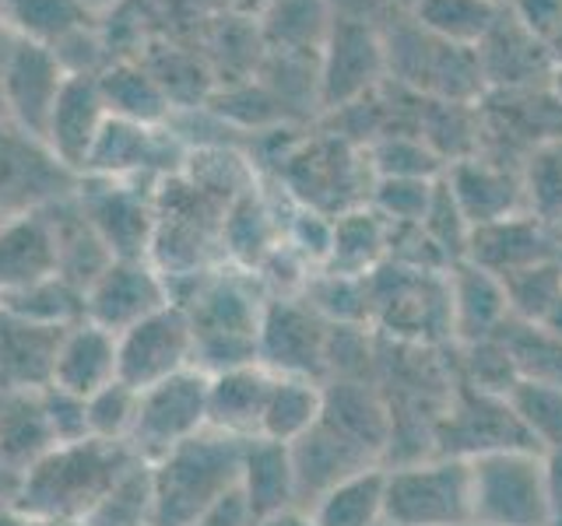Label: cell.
Instances as JSON below:
<instances>
[{"mask_svg": "<svg viewBox=\"0 0 562 526\" xmlns=\"http://www.w3.org/2000/svg\"><path fill=\"white\" fill-rule=\"evenodd\" d=\"M134 460L137 453L127 443L85 438V443L53 446L22 473L11 513L85 523Z\"/></svg>", "mask_w": 562, "mask_h": 526, "instance_id": "1", "label": "cell"}, {"mask_svg": "<svg viewBox=\"0 0 562 526\" xmlns=\"http://www.w3.org/2000/svg\"><path fill=\"white\" fill-rule=\"evenodd\" d=\"M246 438L204 428L151 464L155 526H193L222 491L239 484Z\"/></svg>", "mask_w": 562, "mask_h": 526, "instance_id": "2", "label": "cell"}, {"mask_svg": "<svg viewBox=\"0 0 562 526\" xmlns=\"http://www.w3.org/2000/svg\"><path fill=\"white\" fill-rule=\"evenodd\" d=\"M386 49V78H397L422 99L471 102L485 92L474 49L450 46L422 32L412 18H394L380 28Z\"/></svg>", "mask_w": 562, "mask_h": 526, "instance_id": "3", "label": "cell"}, {"mask_svg": "<svg viewBox=\"0 0 562 526\" xmlns=\"http://www.w3.org/2000/svg\"><path fill=\"white\" fill-rule=\"evenodd\" d=\"M471 523L549 526L544 453L492 449L471 456Z\"/></svg>", "mask_w": 562, "mask_h": 526, "instance_id": "4", "label": "cell"}, {"mask_svg": "<svg viewBox=\"0 0 562 526\" xmlns=\"http://www.w3.org/2000/svg\"><path fill=\"white\" fill-rule=\"evenodd\" d=\"M471 523V464L443 456L386 470V526H464Z\"/></svg>", "mask_w": 562, "mask_h": 526, "instance_id": "5", "label": "cell"}, {"mask_svg": "<svg viewBox=\"0 0 562 526\" xmlns=\"http://www.w3.org/2000/svg\"><path fill=\"white\" fill-rule=\"evenodd\" d=\"M207 382L211 376L190 365L183 373L140 390L131 435V449L140 460L155 464L158 456L207 428Z\"/></svg>", "mask_w": 562, "mask_h": 526, "instance_id": "6", "label": "cell"}, {"mask_svg": "<svg viewBox=\"0 0 562 526\" xmlns=\"http://www.w3.org/2000/svg\"><path fill=\"white\" fill-rule=\"evenodd\" d=\"M75 201L113 260H148L155 236V193H140V180L81 175Z\"/></svg>", "mask_w": 562, "mask_h": 526, "instance_id": "7", "label": "cell"}, {"mask_svg": "<svg viewBox=\"0 0 562 526\" xmlns=\"http://www.w3.org/2000/svg\"><path fill=\"white\" fill-rule=\"evenodd\" d=\"M78 172H70L46 140L4 123L0 127V215H22V210L49 207L75 197Z\"/></svg>", "mask_w": 562, "mask_h": 526, "instance_id": "8", "label": "cell"}, {"mask_svg": "<svg viewBox=\"0 0 562 526\" xmlns=\"http://www.w3.org/2000/svg\"><path fill=\"white\" fill-rule=\"evenodd\" d=\"M67 78L70 75L49 46H40L11 32L4 70H0V99H4V113L11 127L43 140L49 113L57 105Z\"/></svg>", "mask_w": 562, "mask_h": 526, "instance_id": "9", "label": "cell"}, {"mask_svg": "<svg viewBox=\"0 0 562 526\" xmlns=\"http://www.w3.org/2000/svg\"><path fill=\"white\" fill-rule=\"evenodd\" d=\"M120 379L134 390L162 382L193 365V323L187 309L162 306L116 338Z\"/></svg>", "mask_w": 562, "mask_h": 526, "instance_id": "10", "label": "cell"}, {"mask_svg": "<svg viewBox=\"0 0 562 526\" xmlns=\"http://www.w3.org/2000/svg\"><path fill=\"white\" fill-rule=\"evenodd\" d=\"M386 78V49L380 28L334 18L330 35L321 49V105L345 110V105L376 92Z\"/></svg>", "mask_w": 562, "mask_h": 526, "instance_id": "11", "label": "cell"}, {"mask_svg": "<svg viewBox=\"0 0 562 526\" xmlns=\"http://www.w3.org/2000/svg\"><path fill=\"white\" fill-rule=\"evenodd\" d=\"M162 306H169V285L151 260H113L85 291V320L116 338Z\"/></svg>", "mask_w": 562, "mask_h": 526, "instance_id": "12", "label": "cell"}, {"mask_svg": "<svg viewBox=\"0 0 562 526\" xmlns=\"http://www.w3.org/2000/svg\"><path fill=\"white\" fill-rule=\"evenodd\" d=\"M327 333L316 309H303L281 298L260 316L257 330V362L278 376L313 379L327 365Z\"/></svg>", "mask_w": 562, "mask_h": 526, "instance_id": "13", "label": "cell"}, {"mask_svg": "<svg viewBox=\"0 0 562 526\" xmlns=\"http://www.w3.org/2000/svg\"><path fill=\"white\" fill-rule=\"evenodd\" d=\"M559 256H562V232L552 225H544L541 218L527 215V210L471 228L468 253H464V260H471L474 267H482L496 277L517 274L524 267L549 263Z\"/></svg>", "mask_w": 562, "mask_h": 526, "instance_id": "14", "label": "cell"}, {"mask_svg": "<svg viewBox=\"0 0 562 526\" xmlns=\"http://www.w3.org/2000/svg\"><path fill=\"white\" fill-rule=\"evenodd\" d=\"M479 70L485 81V92H517V88H544L552 84L555 57L552 46L535 39L531 32H524L514 18L506 14L485 35V43L474 49Z\"/></svg>", "mask_w": 562, "mask_h": 526, "instance_id": "15", "label": "cell"}, {"mask_svg": "<svg viewBox=\"0 0 562 526\" xmlns=\"http://www.w3.org/2000/svg\"><path fill=\"white\" fill-rule=\"evenodd\" d=\"M60 274L57 228L49 207L22 210L0 221V298Z\"/></svg>", "mask_w": 562, "mask_h": 526, "instance_id": "16", "label": "cell"}, {"mask_svg": "<svg viewBox=\"0 0 562 526\" xmlns=\"http://www.w3.org/2000/svg\"><path fill=\"white\" fill-rule=\"evenodd\" d=\"M105 119H110V110L99 92V75H70L49 113L43 140L70 172L81 175Z\"/></svg>", "mask_w": 562, "mask_h": 526, "instance_id": "17", "label": "cell"}, {"mask_svg": "<svg viewBox=\"0 0 562 526\" xmlns=\"http://www.w3.org/2000/svg\"><path fill=\"white\" fill-rule=\"evenodd\" d=\"M67 327H43L0 306V397L43 393Z\"/></svg>", "mask_w": 562, "mask_h": 526, "instance_id": "18", "label": "cell"}, {"mask_svg": "<svg viewBox=\"0 0 562 526\" xmlns=\"http://www.w3.org/2000/svg\"><path fill=\"white\" fill-rule=\"evenodd\" d=\"M443 180L471 228L520 215L524 210L520 172H509L499 162H488V158L471 155L464 162H453L447 165Z\"/></svg>", "mask_w": 562, "mask_h": 526, "instance_id": "19", "label": "cell"}, {"mask_svg": "<svg viewBox=\"0 0 562 526\" xmlns=\"http://www.w3.org/2000/svg\"><path fill=\"white\" fill-rule=\"evenodd\" d=\"M120 379V355H116V333L102 330L95 323H75L64 330V341L53 362V382L64 393L92 397L102 386Z\"/></svg>", "mask_w": 562, "mask_h": 526, "instance_id": "20", "label": "cell"}, {"mask_svg": "<svg viewBox=\"0 0 562 526\" xmlns=\"http://www.w3.org/2000/svg\"><path fill=\"white\" fill-rule=\"evenodd\" d=\"M274 373L260 362L228 368V373L211 376L207 382V428L236 435V438H257L263 408H268Z\"/></svg>", "mask_w": 562, "mask_h": 526, "instance_id": "21", "label": "cell"}, {"mask_svg": "<svg viewBox=\"0 0 562 526\" xmlns=\"http://www.w3.org/2000/svg\"><path fill=\"white\" fill-rule=\"evenodd\" d=\"M447 291H450V323L464 344L496 338V330L509 320L503 281L496 274L474 267L471 260L450 263Z\"/></svg>", "mask_w": 562, "mask_h": 526, "instance_id": "22", "label": "cell"}, {"mask_svg": "<svg viewBox=\"0 0 562 526\" xmlns=\"http://www.w3.org/2000/svg\"><path fill=\"white\" fill-rule=\"evenodd\" d=\"M239 488L254 508V519L295 508L299 484H295V464H292L289 443H274V438H246Z\"/></svg>", "mask_w": 562, "mask_h": 526, "instance_id": "23", "label": "cell"}, {"mask_svg": "<svg viewBox=\"0 0 562 526\" xmlns=\"http://www.w3.org/2000/svg\"><path fill=\"white\" fill-rule=\"evenodd\" d=\"M316 526H383L386 523V470L366 467L330 484L306 505Z\"/></svg>", "mask_w": 562, "mask_h": 526, "instance_id": "24", "label": "cell"}, {"mask_svg": "<svg viewBox=\"0 0 562 526\" xmlns=\"http://www.w3.org/2000/svg\"><path fill=\"white\" fill-rule=\"evenodd\" d=\"M99 92L110 116L145 123V127H166L172 116V102L162 92V84L155 81V75L145 64L134 60H116L105 64L99 75Z\"/></svg>", "mask_w": 562, "mask_h": 526, "instance_id": "25", "label": "cell"}, {"mask_svg": "<svg viewBox=\"0 0 562 526\" xmlns=\"http://www.w3.org/2000/svg\"><path fill=\"white\" fill-rule=\"evenodd\" d=\"M334 25L327 0H268L260 11V43L268 53H321Z\"/></svg>", "mask_w": 562, "mask_h": 526, "instance_id": "26", "label": "cell"}, {"mask_svg": "<svg viewBox=\"0 0 562 526\" xmlns=\"http://www.w3.org/2000/svg\"><path fill=\"white\" fill-rule=\"evenodd\" d=\"M408 18L422 32L450 46L479 49L503 18V4L496 0H415Z\"/></svg>", "mask_w": 562, "mask_h": 526, "instance_id": "27", "label": "cell"}, {"mask_svg": "<svg viewBox=\"0 0 562 526\" xmlns=\"http://www.w3.org/2000/svg\"><path fill=\"white\" fill-rule=\"evenodd\" d=\"M321 414H324V390L316 386V379L274 373L257 438H274V443L292 446L295 438H303L321 421Z\"/></svg>", "mask_w": 562, "mask_h": 526, "instance_id": "28", "label": "cell"}, {"mask_svg": "<svg viewBox=\"0 0 562 526\" xmlns=\"http://www.w3.org/2000/svg\"><path fill=\"white\" fill-rule=\"evenodd\" d=\"M53 449V435L46 425L40 393H11L0 397V464L22 473Z\"/></svg>", "mask_w": 562, "mask_h": 526, "instance_id": "29", "label": "cell"}, {"mask_svg": "<svg viewBox=\"0 0 562 526\" xmlns=\"http://www.w3.org/2000/svg\"><path fill=\"white\" fill-rule=\"evenodd\" d=\"M386 239V221L376 215L373 207L369 210H345V215L334 221L330 228V274H348L359 277L366 271L376 267V256L383 253Z\"/></svg>", "mask_w": 562, "mask_h": 526, "instance_id": "30", "label": "cell"}, {"mask_svg": "<svg viewBox=\"0 0 562 526\" xmlns=\"http://www.w3.org/2000/svg\"><path fill=\"white\" fill-rule=\"evenodd\" d=\"M524 210L562 232V137L535 145L520 162Z\"/></svg>", "mask_w": 562, "mask_h": 526, "instance_id": "31", "label": "cell"}, {"mask_svg": "<svg viewBox=\"0 0 562 526\" xmlns=\"http://www.w3.org/2000/svg\"><path fill=\"white\" fill-rule=\"evenodd\" d=\"M88 14L78 0H4V22L14 35L40 46H57L67 35L88 28Z\"/></svg>", "mask_w": 562, "mask_h": 526, "instance_id": "32", "label": "cell"}, {"mask_svg": "<svg viewBox=\"0 0 562 526\" xmlns=\"http://www.w3.org/2000/svg\"><path fill=\"white\" fill-rule=\"evenodd\" d=\"M85 526H155V481L151 464L137 460L105 491Z\"/></svg>", "mask_w": 562, "mask_h": 526, "instance_id": "33", "label": "cell"}, {"mask_svg": "<svg viewBox=\"0 0 562 526\" xmlns=\"http://www.w3.org/2000/svg\"><path fill=\"white\" fill-rule=\"evenodd\" d=\"M506 403L517 414L527 438L541 446V453L562 449V386L520 379L506 393Z\"/></svg>", "mask_w": 562, "mask_h": 526, "instance_id": "34", "label": "cell"}, {"mask_svg": "<svg viewBox=\"0 0 562 526\" xmlns=\"http://www.w3.org/2000/svg\"><path fill=\"white\" fill-rule=\"evenodd\" d=\"M0 306L11 309L14 316H22V320L43 323V327H75L85 320V291L67 285L60 274L25 291L4 295Z\"/></svg>", "mask_w": 562, "mask_h": 526, "instance_id": "35", "label": "cell"}, {"mask_svg": "<svg viewBox=\"0 0 562 526\" xmlns=\"http://www.w3.org/2000/svg\"><path fill=\"white\" fill-rule=\"evenodd\" d=\"M499 281L506 288L509 316L520 320V323H535L538 327L562 298V267H559V260L535 263V267H524V271L506 274Z\"/></svg>", "mask_w": 562, "mask_h": 526, "instance_id": "36", "label": "cell"}, {"mask_svg": "<svg viewBox=\"0 0 562 526\" xmlns=\"http://www.w3.org/2000/svg\"><path fill=\"white\" fill-rule=\"evenodd\" d=\"M369 155L376 180H439L447 172L443 158L418 134H383Z\"/></svg>", "mask_w": 562, "mask_h": 526, "instance_id": "37", "label": "cell"}, {"mask_svg": "<svg viewBox=\"0 0 562 526\" xmlns=\"http://www.w3.org/2000/svg\"><path fill=\"white\" fill-rule=\"evenodd\" d=\"M137 403H140V390H134V386H127L123 379L102 386L99 393L88 397V435L102 438V443L131 446Z\"/></svg>", "mask_w": 562, "mask_h": 526, "instance_id": "38", "label": "cell"}, {"mask_svg": "<svg viewBox=\"0 0 562 526\" xmlns=\"http://www.w3.org/2000/svg\"><path fill=\"white\" fill-rule=\"evenodd\" d=\"M436 180H376L373 210L394 225H422L432 201Z\"/></svg>", "mask_w": 562, "mask_h": 526, "instance_id": "39", "label": "cell"}, {"mask_svg": "<svg viewBox=\"0 0 562 526\" xmlns=\"http://www.w3.org/2000/svg\"><path fill=\"white\" fill-rule=\"evenodd\" d=\"M43 403V414H46V425L53 435V446H70V443H85L88 435V400L75 397V393H64L57 386H46L40 393Z\"/></svg>", "mask_w": 562, "mask_h": 526, "instance_id": "40", "label": "cell"}, {"mask_svg": "<svg viewBox=\"0 0 562 526\" xmlns=\"http://www.w3.org/2000/svg\"><path fill=\"white\" fill-rule=\"evenodd\" d=\"M503 8L524 32H531L541 43L552 46L562 35V0H506Z\"/></svg>", "mask_w": 562, "mask_h": 526, "instance_id": "41", "label": "cell"}, {"mask_svg": "<svg viewBox=\"0 0 562 526\" xmlns=\"http://www.w3.org/2000/svg\"><path fill=\"white\" fill-rule=\"evenodd\" d=\"M254 523H257L254 508H250V502H246L243 488L233 484V488L222 491V495L204 508L201 519L193 523V526H254Z\"/></svg>", "mask_w": 562, "mask_h": 526, "instance_id": "42", "label": "cell"}, {"mask_svg": "<svg viewBox=\"0 0 562 526\" xmlns=\"http://www.w3.org/2000/svg\"><path fill=\"white\" fill-rule=\"evenodd\" d=\"M327 8L338 22H359L369 28H383L386 22H394L397 11L394 0H327Z\"/></svg>", "mask_w": 562, "mask_h": 526, "instance_id": "43", "label": "cell"}, {"mask_svg": "<svg viewBox=\"0 0 562 526\" xmlns=\"http://www.w3.org/2000/svg\"><path fill=\"white\" fill-rule=\"evenodd\" d=\"M544 495H549V526H562V449L544 453Z\"/></svg>", "mask_w": 562, "mask_h": 526, "instance_id": "44", "label": "cell"}, {"mask_svg": "<svg viewBox=\"0 0 562 526\" xmlns=\"http://www.w3.org/2000/svg\"><path fill=\"white\" fill-rule=\"evenodd\" d=\"M254 526H316V523H313V516L306 513L303 505H295V508H285V513L263 516V519H257Z\"/></svg>", "mask_w": 562, "mask_h": 526, "instance_id": "45", "label": "cell"}, {"mask_svg": "<svg viewBox=\"0 0 562 526\" xmlns=\"http://www.w3.org/2000/svg\"><path fill=\"white\" fill-rule=\"evenodd\" d=\"M4 526H85V523H70V519H40V516H18L11 513V519Z\"/></svg>", "mask_w": 562, "mask_h": 526, "instance_id": "46", "label": "cell"}, {"mask_svg": "<svg viewBox=\"0 0 562 526\" xmlns=\"http://www.w3.org/2000/svg\"><path fill=\"white\" fill-rule=\"evenodd\" d=\"M78 4H81L88 14H102V11H113V8H120L123 0H78Z\"/></svg>", "mask_w": 562, "mask_h": 526, "instance_id": "47", "label": "cell"}, {"mask_svg": "<svg viewBox=\"0 0 562 526\" xmlns=\"http://www.w3.org/2000/svg\"><path fill=\"white\" fill-rule=\"evenodd\" d=\"M8 46H11V35H8V39H0V70H4ZM4 123H8V113H4V99H0V127H4Z\"/></svg>", "mask_w": 562, "mask_h": 526, "instance_id": "48", "label": "cell"}, {"mask_svg": "<svg viewBox=\"0 0 562 526\" xmlns=\"http://www.w3.org/2000/svg\"><path fill=\"white\" fill-rule=\"evenodd\" d=\"M552 92H555V99L562 102V67H555V75H552Z\"/></svg>", "mask_w": 562, "mask_h": 526, "instance_id": "49", "label": "cell"}, {"mask_svg": "<svg viewBox=\"0 0 562 526\" xmlns=\"http://www.w3.org/2000/svg\"><path fill=\"white\" fill-rule=\"evenodd\" d=\"M394 4H397V8H404V11H408V8L415 4V0H394Z\"/></svg>", "mask_w": 562, "mask_h": 526, "instance_id": "50", "label": "cell"}, {"mask_svg": "<svg viewBox=\"0 0 562 526\" xmlns=\"http://www.w3.org/2000/svg\"><path fill=\"white\" fill-rule=\"evenodd\" d=\"M0 28H4V0H0Z\"/></svg>", "mask_w": 562, "mask_h": 526, "instance_id": "51", "label": "cell"}, {"mask_svg": "<svg viewBox=\"0 0 562 526\" xmlns=\"http://www.w3.org/2000/svg\"><path fill=\"white\" fill-rule=\"evenodd\" d=\"M464 526H482V523H464Z\"/></svg>", "mask_w": 562, "mask_h": 526, "instance_id": "52", "label": "cell"}, {"mask_svg": "<svg viewBox=\"0 0 562 526\" xmlns=\"http://www.w3.org/2000/svg\"><path fill=\"white\" fill-rule=\"evenodd\" d=\"M496 4H506V0H496Z\"/></svg>", "mask_w": 562, "mask_h": 526, "instance_id": "53", "label": "cell"}, {"mask_svg": "<svg viewBox=\"0 0 562 526\" xmlns=\"http://www.w3.org/2000/svg\"><path fill=\"white\" fill-rule=\"evenodd\" d=\"M559 267H562V256H559Z\"/></svg>", "mask_w": 562, "mask_h": 526, "instance_id": "54", "label": "cell"}, {"mask_svg": "<svg viewBox=\"0 0 562 526\" xmlns=\"http://www.w3.org/2000/svg\"><path fill=\"white\" fill-rule=\"evenodd\" d=\"M383 526H386V523H383Z\"/></svg>", "mask_w": 562, "mask_h": 526, "instance_id": "55", "label": "cell"}]
</instances>
